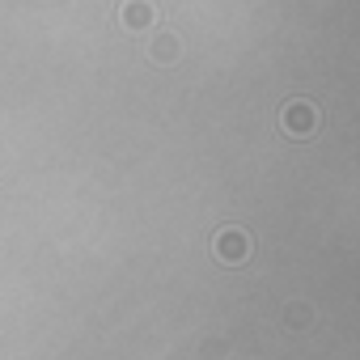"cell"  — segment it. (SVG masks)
Segmentation results:
<instances>
[{
	"label": "cell",
	"instance_id": "obj_2",
	"mask_svg": "<svg viewBox=\"0 0 360 360\" xmlns=\"http://www.w3.org/2000/svg\"><path fill=\"white\" fill-rule=\"evenodd\" d=\"M212 250H217V259H221V263L242 267V263L250 259V238H246V229L229 225V229H221V233L212 238Z\"/></svg>",
	"mask_w": 360,
	"mask_h": 360
},
{
	"label": "cell",
	"instance_id": "obj_4",
	"mask_svg": "<svg viewBox=\"0 0 360 360\" xmlns=\"http://www.w3.org/2000/svg\"><path fill=\"white\" fill-rule=\"evenodd\" d=\"M148 56H153L157 64H174V60H178V39H174L169 30H157V39H153V47H148Z\"/></svg>",
	"mask_w": 360,
	"mask_h": 360
},
{
	"label": "cell",
	"instance_id": "obj_3",
	"mask_svg": "<svg viewBox=\"0 0 360 360\" xmlns=\"http://www.w3.org/2000/svg\"><path fill=\"white\" fill-rule=\"evenodd\" d=\"M119 26L123 30H153L157 26V9L148 0H123L119 5Z\"/></svg>",
	"mask_w": 360,
	"mask_h": 360
},
{
	"label": "cell",
	"instance_id": "obj_1",
	"mask_svg": "<svg viewBox=\"0 0 360 360\" xmlns=\"http://www.w3.org/2000/svg\"><path fill=\"white\" fill-rule=\"evenodd\" d=\"M318 106L309 102V98H292L284 110H280V127L288 131V136H297V140H309L314 131H318Z\"/></svg>",
	"mask_w": 360,
	"mask_h": 360
}]
</instances>
